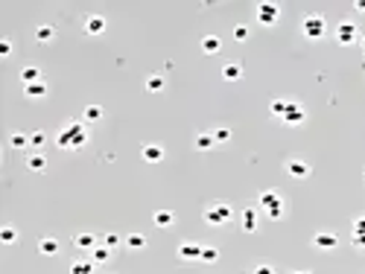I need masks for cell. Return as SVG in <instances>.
<instances>
[{
  "label": "cell",
  "instance_id": "cell-13",
  "mask_svg": "<svg viewBox=\"0 0 365 274\" xmlns=\"http://www.w3.org/2000/svg\"><path fill=\"white\" fill-rule=\"evenodd\" d=\"M178 257H181V260H199V257H202V245L184 242V245H178Z\"/></svg>",
  "mask_w": 365,
  "mask_h": 274
},
{
  "label": "cell",
  "instance_id": "cell-38",
  "mask_svg": "<svg viewBox=\"0 0 365 274\" xmlns=\"http://www.w3.org/2000/svg\"><path fill=\"white\" fill-rule=\"evenodd\" d=\"M354 234H365V216H360V219L354 222Z\"/></svg>",
  "mask_w": 365,
  "mask_h": 274
},
{
  "label": "cell",
  "instance_id": "cell-7",
  "mask_svg": "<svg viewBox=\"0 0 365 274\" xmlns=\"http://www.w3.org/2000/svg\"><path fill=\"white\" fill-rule=\"evenodd\" d=\"M313 245H316L319 251H333V248L339 245V239H336V234L322 231V234H316V237H313Z\"/></svg>",
  "mask_w": 365,
  "mask_h": 274
},
{
  "label": "cell",
  "instance_id": "cell-32",
  "mask_svg": "<svg viewBox=\"0 0 365 274\" xmlns=\"http://www.w3.org/2000/svg\"><path fill=\"white\" fill-rule=\"evenodd\" d=\"M26 143H29V134H20V131L12 134V146H15V149H23Z\"/></svg>",
  "mask_w": 365,
  "mask_h": 274
},
{
  "label": "cell",
  "instance_id": "cell-22",
  "mask_svg": "<svg viewBox=\"0 0 365 274\" xmlns=\"http://www.w3.org/2000/svg\"><path fill=\"white\" fill-rule=\"evenodd\" d=\"M173 222H175L173 210H158V213H155V225H158V228H173Z\"/></svg>",
  "mask_w": 365,
  "mask_h": 274
},
{
  "label": "cell",
  "instance_id": "cell-5",
  "mask_svg": "<svg viewBox=\"0 0 365 274\" xmlns=\"http://www.w3.org/2000/svg\"><path fill=\"white\" fill-rule=\"evenodd\" d=\"M278 15H281V9H278L275 3H260V6H257V20H260L263 26H272V23L278 20Z\"/></svg>",
  "mask_w": 365,
  "mask_h": 274
},
{
  "label": "cell",
  "instance_id": "cell-37",
  "mask_svg": "<svg viewBox=\"0 0 365 274\" xmlns=\"http://www.w3.org/2000/svg\"><path fill=\"white\" fill-rule=\"evenodd\" d=\"M266 216H269L272 222H278V219L284 216V204H281V207H272V210H266Z\"/></svg>",
  "mask_w": 365,
  "mask_h": 274
},
{
  "label": "cell",
  "instance_id": "cell-6",
  "mask_svg": "<svg viewBox=\"0 0 365 274\" xmlns=\"http://www.w3.org/2000/svg\"><path fill=\"white\" fill-rule=\"evenodd\" d=\"M304 117H307V111H304L298 102H289V105H287V114H284V123H289V126H301Z\"/></svg>",
  "mask_w": 365,
  "mask_h": 274
},
{
  "label": "cell",
  "instance_id": "cell-4",
  "mask_svg": "<svg viewBox=\"0 0 365 274\" xmlns=\"http://www.w3.org/2000/svg\"><path fill=\"white\" fill-rule=\"evenodd\" d=\"M357 38H360V29H357V23L354 20H342L339 26H336V41L339 44H357Z\"/></svg>",
  "mask_w": 365,
  "mask_h": 274
},
{
  "label": "cell",
  "instance_id": "cell-10",
  "mask_svg": "<svg viewBox=\"0 0 365 274\" xmlns=\"http://www.w3.org/2000/svg\"><path fill=\"white\" fill-rule=\"evenodd\" d=\"M240 222H243V231H257V207H246L240 213Z\"/></svg>",
  "mask_w": 365,
  "mask_h": 274
},
{
  "label": "cell",
  "instance_id": "cell-35",
  "mask_svg": "<svg viewBox=\"0 0 365 274\" xmlns=\"http://www.w3.org/2000/svg\"><path fill=\"white\" fill-rule=\"evenodd\" d=\"M234 38H237V41H246V38H249V26H243V23L234 26Z\"/></svg>",
  "mask_w": 365,
  "mask_h": 274
},
{
  "label": "cell",
  "instance_id": "cell-36",
  "mask_svg": "<svg viewBox=\"0 0 365 274\" xmlns=\"http://www.w3.org/2000/svg\"><path fill=\"white\" fill-rule=\"evenodd\" d=\"M29 143H32V146H44V131H32V134H29Z\"/></svg>",
  "mask_w": 365,
  "mask_h": 274
},
{
  "label": "cell",
  "instance_id": "cell-9",
  "mask_svg": "<svg viewBox=\"0 0 365 274\" xmlns=\"http://www.w3.org/2000/svg\"><path fill=\"white\" fill-rule=\"evenodd\" d=\"M143 161L146 164H158V161H164V146H158V143H149V146H143Z\"/></svg>",
  "mask_w": 365,
  "mask_h": 274
},
{
  "label": "cell",
  "instance_id": "cell-27",
  "mask_svg": "<svg viewBox=\"0 0 365 274\" xmlns=\"http://www.w3.org/2000/svg\"><path fill=\"white\" fill-rule=\"evenodd\" d=\"M146 91H149V93L164 91V76H149V79H146Z\"/></svg>",
  "mask_w": 365,
  "mask_h": 274
},
{
  "label": "cell",
  "instance_id": "cell-8",
  "mask_svg": "<svg viewBox=\"0 0 365 274\" xmlns=\"http://www.w3.org/2000/svg\"><path fill=\"white\" fill-rule=\"evenodd\" d=\"M281 204H284L281 193H275V190H263L260 193V207L263 210H272V207H281Z\"/></svg>",
  "mask_w": 365,
  "mask_h": 274
},
{
  "label": "cell",
  "instance_id": "cell-18",
  "mask_svg": "<svg viewBox=\"0 0 365 274\" xmlns=\"http://www.w3.org/2000/svg\"><path fill=\"white\" fill-rule=\"evenodd\" d=\"M193 143H196V149H199V152H208L216 140H213V131H205V134H196V140H193Z\"/></svg>",
  "mask_w": 365,
  "mask_h": 274
},
{
  "label": "cell",
  "instance_id": "cell-41",
  "mask_svg": "<svg viewBox=\"0 0 365 274\" xmlns=\"http://www.w3.org/2000/svg\"><path fill=\"white\" fill-rule=\"evenodd\" d=\"M254 274H275V272H272V266H257Z\"/></svg>",
  "mask_w": 365,
  "mask_h": 274
},
{
  "label": "cell",
  "instance_id": "cell-26",
  "mask_svg": "<svg viewBox=\"0 0 365 274\" xmlns=\"http://www.w3.org/2000/svg\"><path fill=\"white\" fill-rule=\"evenodd\" d=\"M108 257H111V248H105V245H96V248L91 251V260H94V263H105Z\"/></svg>",
  "mask_w": 365,
  "mask_h": 274
},
{
  "label": "cell",
  "instance_id": "cell-20",
  "mask_svg": "<svg viewBox=\"0 0 365 274\" xmlns=\"http://www.w3.org/2000/svg\"><path fill=\"white\" fill-rule=\"evenodd\" d=\"M38 251H41V254H47V257H53V254H58V239H53V237H47V239H41V242H38Z\"/></svg>",
  "mask_w": 365,
  "mask_h": 274
},
{
  "label": "cell",
  "instance_id": "cell-25",
  "mask_svg": "<svg viewBox=\"0 0 365 274\" xmlns=\"http://www.w3.org/2000/svg\"><path fill=\"white\" fill-rule=\"evenodd\" d=\"M219 47H222V41H219L216 35H208V38H202V50H205V53H219Z\"/></svg>",
  "mask_w": 365,
  "mask_h": 274
},
{
  "label": "cell",
  "instance_id": "cell-17",
  "mask_svg": "<svg viewBox=\"0 0 365 274\" xmlns=\"http://www.w3.org/2000/svg\"><path fill=\"white\" fill-rule=\"evenodd\" d=\"M23 93H26L29 99H41V96H47V85H44V82H35V85H26V88H23Z\"/></svg>",
  "mask_w": 365,
  "mask_h": 274
},
{
  "label": "cell",
  "instance_id": "cell-15",
  "mask_svg": "<svg viewBox=\"0 0 365 274\" xmlns=\"http://www.w3.org/2000/svg\"><path fill=\"white\" fill-rule=\"evenodd\" d=\"M20 82H23V88L41 82V70H38V67H23V70H20Z\"/></svg>",
  "mask_w": 365,
  "mask_h": 274
},
{
  "label": "cell",
  "instance_id": "cell-23",
  "mask_svg": "<svg viewBox=\"0 0 365 274\" xmlns=\"http://www.w3.org/2000/svg\"><path fill=\"white\" fill-rule=\"evenodd\" d=\"M143 245H146V237H143V234H129V237H126V248L140 251Z\"/></svg>",
  "mask_w": 365,
  "mask_h": 274
},
{
  "label": "cell",
  "instance_id": "cell-29",
  "mask_svg": "<svg viewBox=\"0 0 365 274\" xmlns=\"http://www.w3.org/2000/svg\"><path fill=\"white\" fill-rule=\"evenodd\" d=\"M85 120H88V123L102 120V108H99V105H88V108H85Z\"/></svg>",
  "mask_w": 365,
  "mask_h": 274
},
{
  "label": "cell",
  "instance_id": "cell-40",
  "mask_svg": "<svg viewBox=\"0 0 365 274\" xmlns=\"http://www.w3.org/2000/svg\"><path fill=\"white\" fill-rule=\"evenodd\" d=\"M354 245H357V248H365V234H354Z\"/></svg>",
  "mask_w": 365,
  "mask_h": 274
},
{
  "label": "cell",
  "instance_id": "cell-11",
  "mask_svg": "<svg viewBox=\"0 0 365 274\" xmlns=\"http://www.w3.org/2000/svg\"><path fill=\"white\" fill-rule=\"evenodd\" d=\"M73 245H76V248H82V251H94V248H96V237H94V234H88V231H82V234H76V237H73Z\"/></svg>",
  "mask_w": 365,
  "mask_h": 274
},
{
  "label": "cell",
  "instance_id": "cell-14",
  "mask_svg": "<svg viewBox=\"0 0 365 274\" xmlns=\"http://www.w3.org/2000/svg\"><path fill=\"white\" fill-rule=\"evenodd\" d=\"M85 29H88L91 35H99V32L105 29V18H99V15H91V18L85 20Z\"/></svg>",
  "mask_w": 365,
  "mask_h": 274
},
{
  "label": "cell",
  "instance_id": "cell-42",
  "mask_svg": "<svg viewBox=\"0 0 365 274\" xmlns=\"http://www.w3.org/2000/svg\"><path fill=\"white\" fill-rule=\"evenodd\" d=\"M357 12H365V0H357Z\"/></svg>",
  "mask_w": 365,
  "mask_h": 274
},
{
  "label": "cell",
  "instance_id": "cell-31",
  "mask_svg": "<svg viewBox=\"0 0 365 274\" xmlns=\"http://www.w3.org/2000/svg\"><path fill=\"white\" fill-rule=\"evenodd\" d=\"M120 242H123V239H120L117 234H105V237H102V245H105V248H111V251H114V248H120Z\"/></svg>",
  "mask_w": 365,
  "mask_h": 274
},
{
  "label": "cell",
  "instance_id": "cell-39",
  "mask_svg": "<svg viewBox=\"0 0 365 274\" xmlns=\"http://www.w3.org/2000/svg\"><path fill=\"white\" fill-rule=\"evenodd\" d=\"M9 53H12V44L3 38V41H0V55H9Z\"/></svg>",
  "mask_w": 365,
  "mask_h": 274
},
{
  "label": "cell",
  "instance_id": "cell-43",
  "mask_svg": "<svg viewBox=\"0 0 365 274\" xmlns=\"http://www.w3.org/2000/svg\"><path fill=\"white\" fill-rule=\"evenodd\" d=\"M295 274H310V272H295Z\"/></svg>",
  "mask_w": 365,
  "mask_h": 274
},
{
  "label": "cell",
  "instance_id": "cell-34",
  "mask_svg": "<svg viewBox=\"0 0 365 274\" xmlns=\"http://www.w3.org/2000/svg\"><path fill=\"white\" fill-rule=\"evenodd\" d=\"M213 140H216V143H228V140H231V131H228V128H216V131H213Z\"/></svg>",
  "mask_w": 365,
  "mask_h": 274
},
{
  "label": "cell",
  "instance_id": "cell-2",
  "mask_svg": "<svg viewBox=\"0 0 365 274\" xmlns=\"http://www.w3.org/2000/svg\"><path fill=\"white\" fill-rule=\"evenodd\" d=\"M231 216H234V210H231L225 201H213V204L205 210V222H208V225H225Z\"/></svg>",
  "mask_w": 365,
  "mask_h": 274
},
{
  "label": "cell",
  "instance_id": "cell-24",
  "mask_svg": "<svg viewBox=\"0 0 365 274\" xmlns=\"http://www.w3.org/2000/svg\"><path fill=\"white\" fill-rule=\"evenodd\" d=\"M70 274H94V260H79L70 266Z\"/></svg>",
  "mask_w": 365,
  "mask_h": 274
},
{
  "label": "cell",
  "instance_id": "cell-19",
  "mask_svg": "<svg viewBox=\"0 0 365 274\" xmlns=\"http://www.w3.org/2000/svg\"><path fill=\"white\" fill-rule=\"evenodd\" d=\"M26 166H29L32 172H41V169H47V158H44L41 152H35V155L26 158Z\"/></svg>",
  "mask_w": 365,
  "mask_h": 274
},
{
  "label": "cell",
  "instance_id": "cell-28",
  "mask_svg": "<svg viewBox=\"0 0 365 274\" xmlns=\"http://www.w3.org/2000/svg\"><path fill=\"white\" fill-rule=\"evenodd\" d=\"M287 105H289L287 99H275V102L269 105V111H272L275 117H281V120H284V114H287Z\"/></svg>",
  "mask_w": 365,
  "mask_h": 274
},
{
  "label": "cell",
  "instance_id": "cell-44",
  "mask_svg": "<svg viewBox=\"0 0 365 274\" xmlns=\"http://www.w3.org/2000/svg\"><path fill=\"white\" fill-rule=\"evenodd\" d=\"M363 50H365V38H363Z\"/></svg>",
  "mask_w": 365,
  "mask_h": 274
},
{
  "label": "cell",
  "instance_id": "cell-12",
  "mask_svg": "<svg viewBox=\"0 0 365 274\" xmlns=\"http://www.w3.org/2000/svg\"><path fill=\"white\" fill-rule=\"evenodd\" d=\"M287 172H289L292 178H307V175H310V166H307L304 161H298V158H292V161L287 164Z\"/></svg>",
  "mask_w": 365,
  "mask_h": 274
},
{
  "label": "cell",
  "instance_id": "cell-30",
  "mask_svg": "<svg viewBox=\"0 0 365 274\" xmlns=\"http://www.w3.org/2000/svg\"><path fill=\"white\" fill-rule=\"evenodd\" d=\"M0 239H3V242H6V245H12V242H15V239H18V231H15V228H12V225H6V228H3V231H0Z\"/></svg>",
  "mask_w": 365,
  "mask_h": 274
},
{
  "label": "cell",
  "instance_id": "cell-33",
  "mask_svg": "<svg viewBox=\"0 0 365 274\" xmlns=\"http://www.w3.org/2000/svg\"><path fill=\"white\" fill-rule=\"evenodd\" d=\"M199 260H205V263H216L219 260V251L216 248H202V257Z\"/></svg>",
  "mask_w": 365,
  "mask_h": 274
},
{
  "label": "cell",
  "instance_id": "cell-16",
  "mask_svg": "<svg viewBox=\"0 0 365 274\" xmlns=\"http://www.w3.org/2000/svg\"><path fill=\"white\" fill-rule=\"evenodd\" d=\"M222 76H225V79H228V82H237V79H240V76H243V67H240V64H237V61H228V64H225V67H222Z\"/></svg>",
  "mask_w": 365,
  "mask_h": 274
},
{
  "label": "cell",
  "instance_id": "cell-3",
  "mask_svg": "<svg viewBox=\"0 0 365 274\" xmlns=\"http://www.w3.org/2000/svg\"><path fill=\"white\" fill-rule=\"evenodd\" d=\"M301 32H304L310 41H319V38L327 32V23H325V18H322V15H310V18H304Z\"/></svg>",
  "mask_w": 365,
  "mask_h": 274
},
{
  "label": "cell",
  "instance_id": "cell-21",
  "mask_svg": "<svg viewBox=\"0 0 365 274\" xmlns=\"http://www.w3.org/2000/svg\"><path fill=\"white\" fill-rule=\"evenodd\" d=\"M53 35H56V29H53L50 23H41V26L35 29V41H41V44H47V41H53Z\"/></svg>",
  "mask_w": 365,
  "mask_h": 274
},
{
  "label": "cell",
  "instance_id": "cell-1",
  "mask_svg": "<svg viewBox=\"0 0 365 274\" xmlns=\"http://www.w3.org/2000/svg\"><path fill=\"white\" fill-rule=\"evenodd\" d=\"M56 143H58L61 149H79V146L88 143V131H85L79 123H67V126L61 128V134L56 137Z\"/></svg>",
  "mask_w": 365,
  "mask_h": 274
}]
</instances>
